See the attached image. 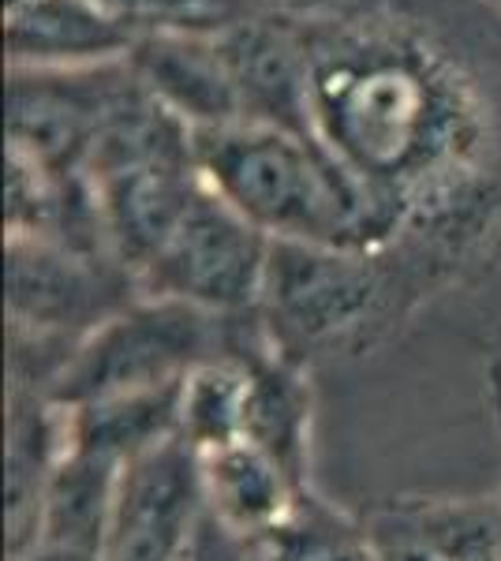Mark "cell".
Wrapping results in <instances>:
<instances>
[{
  "label": "cell",
  "mask_w": 501,
  "mask_h": 561,
  "mask_svg": "<svg viewBox=\"0 0 501 561\" xmlns=\"http://www.w3.org/2000/svg\"><path fill=\"white\" fill-rule=\"evenodd\" d=\"M198 173L259 232L285 243L371 251L394 232L400 198L352 173L322 139L266 121L191 128Z\"/></svg>",
  "instance_id": "1"
},
{
  "label": "cell",
  "mask_w": 501,
  "mask_h": 561,
  "mask_svg": "<svg viewBox=\"0 0 501 561\" xmlns=\"http://www.w3.org/2000/svg\"><path fill=\"white\" fill-rule=\"evenodd\" d=\"M311 124L352 173L400 198V187L439 165L453 113L408 53L367 45L311 71Z\"/></svg>",
  "instance_id": "2"
},
{
  "label": "cell",
  "mask_w": 501,
  "mask_h": 561,
  "mask_svg": "<svg viewBox=\"0 0 501 561\" xmlns=\"http://www.w3.org/2000/svg\"><path fill=\"white\" fill-rule=\"evenodd\" d=\"M259 333V311L209 314L180 300L139 296L71 348L45 401L71 412L105 397L177 386L209 359L243 352Z\"/></svg>",
  "instance_id": "3"
},
{
  "label": "cell",
  "mask_w": 501,
  "mask_h": 561,
  "mask_svg": "<svg viewBox=\"0 0 501 561\" xmlns=\"http://www.w3.org/2000/svg\"><path fill=\"white\" fill-rule=\"evenodd\" d=\"M270 262V237L209 184L191 198L180 225L139 270L143 296L180 300L209 314L259 311Z\"/></svg>",
  "instance_id": "4"
},
{
  "label": "cell",
  "mask_w": 501,
  "mask_h": 561,
  "mask_svg": "<svg viewBox=\"0 0 501 561\" xmlns=\"http://www.w3.org/2000/svg\"><path fill=\"white\" fill-rule=\"evenodd\" d=\"M382 274L371 251L270 240L259 319L270 345L304 364L307 348L330 345L371 319Z\"/></svg>",
  "instance_id": "5"
},
{
  "label": "cell",
  "mask_w": 501,
  "mask_h": 561,
  "mask_svg": "<svg viewBox=\"0 0 501 561\" xmlns=\"http://www.w3.org/2000/svg\"><path fill=\"white\" fill-rule=\"evenodd\" d=\"M4 274L12 337L68 352L90 330L135 304L132 280H116L109 262L38 232H12Z\"/></svg>",
  "instance_id": "6"
},
{
  "label": "cell",
  "mask_w": 501,
  "mask_h": 561,
  "mask_svg": "<svg viewBox=\"0 0 501 561\" xmlns=\"http://www.w3.org/2000/svg\"><path fill=\"white\" fill-rule=\"evenodd\" d=\"M203 517L195 449L169 438L121 468L98 561H187Z\"/></svg>",
  "instance_id": "7"
},
{
  "label": "cell",
  "mask_w": 501,
  "mask_h": 561,
  "mask_svg": "<svg viewBox=\"0 0 501 561\" xmlns=\"http://www.w3.org/2000/svg\"><path fill=\"white\" fill-rule=\"evenodd\" d=\"M367 528L378 561H501V505L482 497H405Z\"/></svg>",
  "instance_id": "8"
},
{
  "label": "cell",
  "mask_w": 501,
  "mask_h": 561,
  "mask_svg": "<svg viewBox=\"0 0 501 561\" xmlns=\"http://www.w3.org/2000/svg\"><path fill=\"white\" fill-rule=\"evenodd\" d=\"M113 105L79 94L76 87H57L49 79H15L8 87V139L12 153L31 161L49 176L76 173L90 158Z\"/></svg>",
  "instance_id": "9"
},
{
  "label": "cell",
  "mask_w": 501,
  "mask_h": 561,
  "mask_svg": "<svg viewBox=\"0 0 501 561\" xmlns=\"http://www.w3.org/2000/svg\"><path fill=\"white\" fill-rule=\"evenodd\" d=\"M195 457L206 517L243 539L266 536L273 524L293 510L296 497L311 486L299 483L277 457H270L248 438Z\"/></svg>",
  "instance_id": "10"
},
{
  "label": "cell",
  "mask_w": 501,
  "mask_h": 561,
  "mask_svg": "<svg viewBox=\"0 0 501 561\" xmlns=\"http://www.w3.org/2000/svg\"><path fill=\"white\" fill-rule=\"evenodd\" d=\"M139 71L158 102L195 128L248 121L225 45H206L203 34H166L139 45Z\"/></svg>",
  "instance_id": "11"
},
{
  "label": "cell",
  "mask_w": 501,
  "mask_h": 561,
  "mask_svg": "<svg viewBox=\"0 0 501 561\" xmlns=\"http://www.w3.org/2000/svg\"><path fill=\"white\" fill-rule=\"evenodd\" d=\"M64 457V415L38 389L12 386L8 397V561L38 539L45 491Z\"/></svg>",
  "instance_id": "12"
},
{
  "label": "cell",
  "mask_w": 501,
  "mask_h": 561,
  "mask_svg": "<svg viewBox=\"0 0 501 561\" xmlns=\"http://www.w3.org/2000/svg\"><path fill=\"white\" fill-rule=\"evenodd\" d=\"M132 45V23L102 0H12L8 49L20 60H83L109 57Z\"/></svg>",
  "instance_id": "13"
},
{
  "label": "cell",
  "mask_w": 501,
  "mask_h": 561,
  "mask_svg": "<svg viewBox=\"0 0 501 561\" xmlns=\"http://www.w3.org/2000/svg\"><path fill=\"white\" fill-rule=\"evenodd\" d=\"M262 322V319H259ZM266 337V330L251 341L243 352H229L209 364L195 367L180 393V438L187 442L195 454H209L229 442L243 438V423H248V352Z\"/></svg>",
  "instance_id": "14"
},
{
  "label": "cell",
  "mask_w": 501,
  "mask_h": 561,
  "mask_svg": "<svg viewBox=\"0 0 501 561\" xmlns=\"http://www.w3.org/2000/svg\"><path fill=\"white\" fill-rule=\"evenodd\" d=\"M254 542L266 561H378L367 520L337 510L311 486Z\"/></svg>",
  "instance_id": "15"
},
{
  "label": "cell",
  "mask_w": 501,
  "mask_h": 561,
  "mask_svg": "<svg viewBox=\"0 0 501 561\" xmlns=\"http://www.w3.org/2000/svg\"><path fill=\"white\" fill-rule=\"evenodd\" d=\"M124 23H147L166 34H206L240 20V0H102Z\"/></svg>",
  "instance_id": "16"
},
{
  "label": "cell",
  "mask_w": 501,
  "mask_h": 561,
  "mask_svg": "<svg viewBox=\"0 0 501 561\" xmlns=\"http://www.w3.org/2000/svg\"><path fill=\"white\" fill-rule=\"evenodd\" d=\"M187 561H266V558H262V550L254 539L232 536V531H225L221 524L203 517V528H198Z\"/></svg>",
  "instance_id": "17"
}]
</instances>
